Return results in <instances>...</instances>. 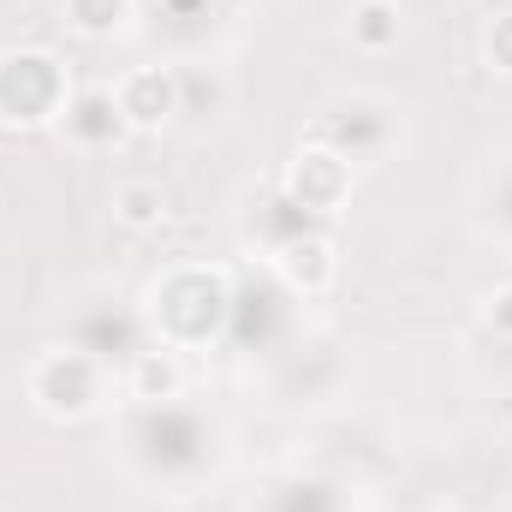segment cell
Here are the masks:
<instances>
[{
  "label": "cell",
  "instance_id": "obj_1",
  "mask_svg": "<svg viewBox=\"0 0 512 512\" xmlns=\"http://www.w3.org/2000/svg\"><path fill=\"white\" fill-rule=\"evenodd\" d=\"M125 214H131V221H150V197H143V191H125Z\"/></svg>",
  "mask_w": 512,
  "mask_h": 512
}]
</instances>
